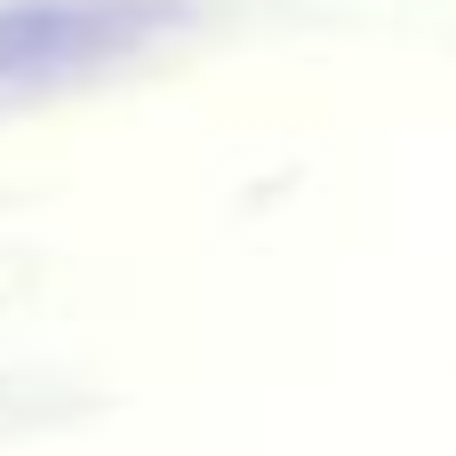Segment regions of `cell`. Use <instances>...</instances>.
I'll list each match as a JSON object with an SVG mask.
<instances>
[{"label": "cell", "instance_id": "1", "mask_svg": "<svg viewBox=\"0 0 456 456\" xmlns=\"http://www.w3.org/2000/svg\"><path fill=\"white\" fill-rule=\"evenodd\" d=\"M160 16L168 0H16L0 8V80H40V72L120 56Z\"/></svg>", "mask_w": 456, "mask_h": 456}]
</instances>
